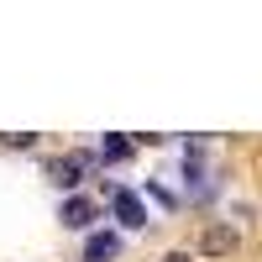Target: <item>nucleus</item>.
<instances>
[{
    "instance_id": "obj_1",
    "label": "nucleus",
    "mask_w": 262,
    "mask_h": 262,
    "mask_svg": "<svg viewBox=\"0 0 262 262\" xmlns=\"http://www.w3.org/2000/svg\"><path fill=\"white\" fill-rule=\"evenodd\" d=\"M236 247H242V231L226 226V221H215V226L200 231V257H226V252H236Z\"/></svg>"
},
{
    "instance_id": "obj_2",
    "label": "nucleus",
    "mask_w": 262,
    "mask_h": 262,
    "mask_svg": "<svg viewBox=\"0 0 262 262\" xmlns=\"http://www.w3.org/2000/svg\"><path fill=\"white\" fill-rule=\"evenodd\" d=\"M58 221L69 226V231H90V226H95V205L84 200V194H69L63 210H58Z\"/></svg>"
},
{
    "instance_id": "obj_3",
    "label": "nucleus",
    "mask_w": 262,
    "mask_h": 262,
    "mask_svg": "<svg viewBox=\"0 0 262 262\" xmlns=\"http://www.w3.org/2000/svg\"><path fill=\"white\" fill-rule=\"evenodd\" d=\"M111 200H116V215H121L126 231H142V226H147V210H142V200H137L131 189H116Z\"/></svg>"
},
{
    "instance_id": "obj_4",
    "label": "nucleus",
    "mask_w": 262,
    "mask_h": 262,
    "mask_svg": "<svg viewBox=\"0 0 262 262\" xmlns=\"http://www.w3.org/2000/svg\"><path fill=\"white\" fill-rule=\"evenodd\" d=\"M48 179H53L58 189H79V179H84V158H53V163H48Z\"/></svg>"
},
{
    "instance_id": "obj_5",
    "label": "nucleus",
    "mask_w": 262,
    "mask_h": 262,
    "mask_svg": "<svg viewBox=\"0 0 262 262\" xmlns=\"http://www.w3.org/2000/svg\"><path fill=\"white\" fill-rule=\"evenodd\" d=\"M111 257H121V236L116 231H95L90 247H84V262H111Z\"/></svg>"
},
{
    "instance_id": "obj_6",
    "label": "nucleus",
    "mask_w": 262,
    "mask_h": 262,
    "mask_svg": "<svg viewBox=\"0 0 262 262\" xmlns=\"http://www.w3.org/2000/svg\"><path fill=\"white\" fill-rule=\"evenodd\" d=\"M131 152H137V142H121V137H105V163H126Z\"/></svg>"
},
{
    "instance_id": "obj_7",
    "label": "nucleus",
    "mask_w": 262,
    "mask_h": 262,
    "mask_svg": "<svg viewBox=\"0 0 262 262\" xmlns=\"http://www.w3.org/2000/svg\"><path fill=\"white\" fill-rule=\"evenodd\" d=\"M37 137H32V131H6V147H32Z\"/></svg>"
},
{
    "instance_id": "obj_8",
    "label": "nucleus",
    "mask_w": 262,
    "mask_h": 262,
    "mask_svg": "<svg viewBox=\"0 0 262 262\" xmlns=\"http://www.w3.org/2000/svg\"><path fill=\"white\" fill-rule=\"evenodd\" d=\"M163 262H194V257H189V252H168Z\"/></svg>"
}]
</instances>
